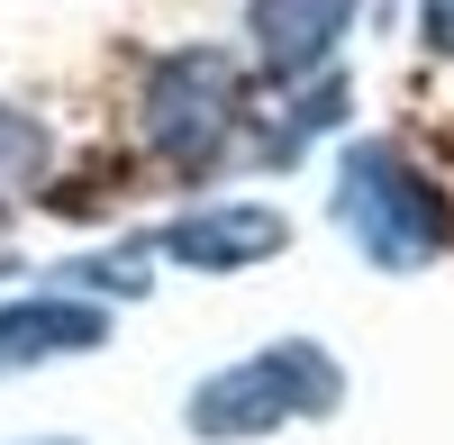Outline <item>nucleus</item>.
Masks as SVG:
<instances>
[{
	"label": "nucleus",
	"mask_w": 454,
	"mask_h": 445,
	"mask_svg": "<svg viewBox=\"0 0 454 445\" xmlns=\"http://www.w3.org/2000/svg\"><path fill=\"white\" fill-rule=\"evenodd\" d=\"M364 0H246V36H254V64L291 82V73H309L336 55V36L355 27Z\"/></svg>",
	"instance_id": "nucleus-6"
},
{
	"label": "nucleus",
	"mask_w": 454,
	"mask_h": 445,
	"mask_svg": "<svg viewBox=\"0 0 454 445\" xmlns=\"http://www.w3.org/2000/svg\"><path fill=\"white\" fill-rule=\"evenodd\" d=\"M27 445H82V436H27Z\"/></svg>",
	"instance_id": "nucleus-9"
},
{
	"label": "nucleus",
	"mask_w": 454,
	"mask_h": 445,
	"mask_svg": "<svg viewBox=\"0 0 454 445\" xmlns=\"http://www.w3.org/2000/svg\"><path fill=\"white\" fill-rule=\"evenodd\" d=\"M336 228L355 237L364 264L419 273V264H436L454 246V200L400 145H346V164H336Z\"/></svg>",
	"instance_id": "nucleus-3"
},
{
	"label": "nucleus",
	"mask_w": 454,
	"mask_h": 445,
	"mask_svg": "<svg viewBox=\"0 0 454 445\" xmlns=\"http://www.w3.org/2000/svg\"><path fill=\"white\" fill-rule=\"evenodd\" d=\"M246 109H254V82L227 46H173L145 73V100H137V128L155 145V164L173 173H218L246 137Z\"/></svg>",
	"instance_id": "nucleus-2"
},
{
	"label": "nucleus",
	"mask_w": 454,
	"mask_h": 445,
	"mask_svg": "<svg viewBox=\"0 0 454 445\" xmlns=\"http://www.w3.org/2000/svg\"><path fill=\"white\" fill-rule=\"evenodd\" d=\"M291 246V218L263 209V200H218V209H182L164 228H145L137 254H164L182 273H246V264H273Z\"/></svg>",
	"instance_id": "nucleus-4"
},
{
	"label": "nucleus",
	"mask_w": 454,
	"mask_h": 445,
	"mask_svg": "<svg viewBox=\"0 0 454 445\" xmlns=\"http://www.w3.org/2000/svg\"><path fill=\"white\" fill-rule=\"evenodd\" d=\"M336 400H346V373H336V355L318 337H282V346H254L237 363H218V373L192 391V436L200 445H254V436H282L300 418H327Z\"/></svg>",
	"instance_id": "nucleus-1"
},
{
	"label": "nucleus",
	"mask_w": 454,
	"mask_h": 445,
	"mask_svg": "<svg viewBox=\"0 0 454 445\" xmlns=\"http://www.w3.org/2000/svg\"><path fill=\"white\" fill-rule=\"evenodd\" d=\"M36 164H46V128H36L27 109H0V191H10V182H27Z\"/></svg>",
	"instance_id": "nucleus-7"
},
{
	"label": "nucleus",
	"mask_w": 454,
	"mask_h": 445,
	"mask_svg": "<svg viewBox=\"0 0 454 445\" xmlns=\"http://www.w3.org/2000/svg\"><path fill=\"white\" fill-rule=\"evenodd\" d=\"M109 346V309L73 301V291H27V301H0V382L36 373V363H73Z\"/></svg>",
	"instance_id": "nucleus-5"
},
{
	"label": "nucleus",
	"mask_w": 454,
	"mask_h": 445,
	"mask_svg": "<svg viewBox=\"0 0 454 445\" xmlns=\"http://www.w3.org/2000/svg\"><path fill=\"white\" fill-rule=\"evenodd\" d=\"M419 27H427V46L454 64V0H419Z\"/></svg>",
	"instance_id": "nucleus-8"
}]
</instances>
